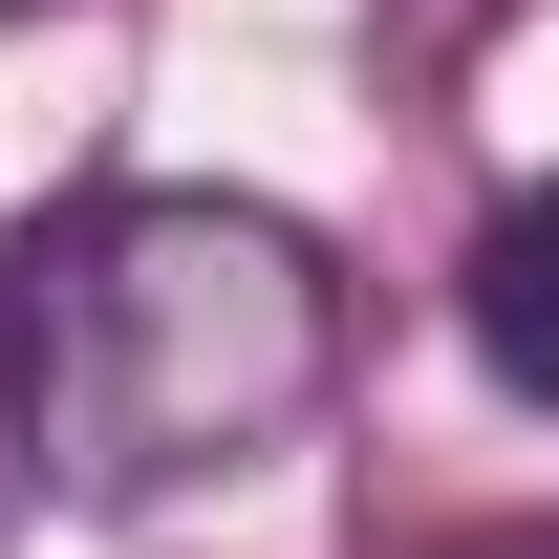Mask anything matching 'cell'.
Returning a JSON list of instances; mask_svg holds the SVG:
<instances>
[{
	"instance_id": "1",
	"label": "cell",
	"mask_w": 559,
	"mask_h": 559,
	"mask_svg": "<svg viewBox=\"0 0 559 559\" xmlns=\"http://www.w3.org/2000/svg\"><path fill=\"white\" fill-rule=\"evenodd\" d=\"M0 388H22V474L44 495L151 516V495L259 474V452L323 430V388H345V280L259 194H108V215H66V237L22 259Z\"/></svg>"
},
{
	"instance_id": "2",
	"label": "cell",
	"mask_w": 559,
	"mask_h": 559,
	"mask_svg": "<svg viewBox=\"0 0 559 559\" xmlns=\"http://www.w3.org/2000/svg\"><path fill=\"white\" fill-rule=\"evenodd\" d=\"M452 301H474V366H495V388L559 409V173L474 215V280H452Z\"/></svg>"
}]
</instances>
